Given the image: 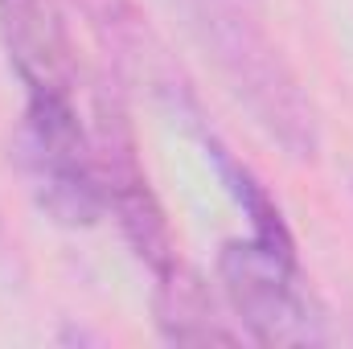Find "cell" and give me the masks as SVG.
<instances>
[{
  "mask_svg": "<svg viewBox=\"0 0 353 349\" xmlns=\"http://www.w3.org/2000/svg\"><path fill=\"white\" fill-rule=\"evenodd\" d=\"M193 37L210 50L230 90L247 103L255 123L292 157L316 161L321 152V123L312 99L300 90L296 74L279 58V50L263 37V29L239 12L234 0H176Z\"/></svg>",
  "mask_w": 353,
  "mask_h": 349,
  "instance_id": "obj_1",
  "label": "cell"
},
{
  "mask_svg": "<svg viewBox=\"0 0 353 349\" xmlns=\"http://www.w3.org/2000/svg\"><path fill=\"white\" fill-rule=\"evenodd\" d=\"M157 325L176 346H197V341H239L243 333L226 329L214 317V304L205 288L197 283L193 271H176L173 279L157 283Z\"/></svg>",
  "mask_w": 353,
  "mask_h": 349,
  "instance_id": "obj_5",
  "label": "cell"
},
{
  "mask_svg": "<svg viewBox=\"0 0 353 349\" xmlns=\"http://www.w3.org/2000/svg\"><path fill=\"white\" fill-rule=\"evenodd\" d=\"M0 46L25 94L74 90V58L54 0H0Z\"/></svg>",
  "mask_w": 353,
  "mask_h": 349,
  "instance_id": "obj_4",
  "label": "cell"
},
{
  "mask_svg": "<svg viewBox=\"0 0 353 349\" xmlns=\"http://www.w3.org/2000/svg\"><path fill=\"white\" fill-rule=\"evenodd\" d=\"M218 279L239 333L259 346H312L325 337L321 317L304 292L296 239H259L251 235L222 243Z\"/></svg>",
  "mask_w": 353,
  "mask_h": 349,
  "instance_id": "obj_3",
  "label": "cell"
},
{
  "mask_svg": "<svg viewBox=\"0 0 353 349\" xmlns=\"http://www.w3.org/2000/svg\"><path fill=\"white\" fill-rule=\"evenodd\" d=\"M12 157L33 201L54 222L94 226L99 214L107 210L99 148L74 107V90L25 94Z\"/></svg>",
  "mask_w": 353,
  "mask_h": 349,
  "instance_id": "obj_2",
  "label": "cell"
}]
</instances>
